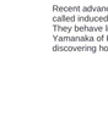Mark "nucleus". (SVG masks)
Listing matches in <instances>:
<instances>
[{"instance_id":"obj_1","label":"nucleus","mask_w":108,"mask_h":122,"mask_svg":"<svg viewBox=\"0 0 108 122\" xmlns=\"http://www.w3.org/2000/svg\"><path fill=\"white\" fill-rule=\"evenodd\" d=\"M53 51H60V53H68V51H90L92 54L97 53L100 50L96 46H62V45H54L52 48Z\"/></svg>"},{"instance_id":"obj_9","label":"nucleus","mask_w":108,"mask_h":122,"mask_svg":"<svg viewBox=\"0 0 108 122\" xmlns=\"http://www.w3.org/2000/svg\"><path fill=\"white\" fill-rule=\"evenodd\" d=\"M103 40L108 42V36H98L97 37V42H103Z\"/></svg>"},{"instance_id":"obj_4","label":"nucleus","mask_w":108,"mask_h":122,"mask_svg":"<svg viewBox=\"0 0 108 122\" xmlns=\"http://www.w3.org/2000/svg\"><path fill=\"white\" fill-rule=\"evenodd\" d=\"M54 12H80V6H59L53 5Z\"/></svg>"},{"instance_id":"obj_7","label":"nucleus","mask_w":108,"mask_h":122,"mask_svg":"<svg viewBox=\"0 0 108 122\" xmlns=\"http://www.w3.org/2000/svg\"><path fill=\"white\" fill-rule=\"evenodd\" d=\"M75 16H54L53 22H75Z\"/></svg>"},{"instance_id":"obj_8","label":"nucleus","mask_w":108,"mask_h":122,"mask_svg":"<svg viewBox=\"0 0 108 122\" xmlns=\"http://www.w3.org/2000/svg\"><path fill=\"white\" fill-rule=\"evenodd\" d=\"M74 28L70 26H58V25H53V30L54 32H59V33H70Z\"/></svg>"},{"instance_id":"obj_3","label":"nucleus","mask_w":108,"mask_h":122,"mask_svg":"<svg viewBox=\"0 0 108 122\" xmlns=\"http://www.w3.org/2000/svg\"><path fill=\"white\" fill-rule=\"evenodd\" d=\"M79 22H107L108 23V16H79Z\"/></svg>"},{"instance_id":"obj_2","label":"nucleus","mask_w":108,"mask_h":122,"mask_svg":"<svg viewBox=\"0 0 108 122\" xmlns=\"http://www.w3.org/2000/svg\"><path fill=\"white\" fill-rule=\"evenodd\" d=\"M54 40L58 42H93L95 38L91 36H82V37H58L53 36Z\"/></svg>"},{"instance_id":"obj_6","label":"nucleus","mask_w":108,"mask_h":122,"mask_svg":"<svg viewBox=\"0 0 108 122\" xmlns=\"http://www.w3.org/2000/svg\"><path fill=\"white\" fill-rule=\"evenodd\" d=\"M82 12H108V6H85Z\"/></svg>"},{"instance_id":"obj_5","label":"nucleus","mask_w":108,"mask_h":122,"mask_svg":"<svg viewBox=\"0 0 108 122\" xmlns=\"http://www.w3.org/2000/svg\"><path fill=\"white\" fill-rule=\"evenodd\" d=\"M74 30H75V32H85V33H88V32H102V30H104V27H102V26H98V27L75 26L74 27Z\"/></svg>"},{"instance_id":"obj_11","label":"nucleus","mask_w":108,"mask_h":122,"mask_svg":"<svg viewBox=\"0 0 108 122\" xmlns=\"http://www.w3.org/2000/svg\"><path fill=\"white\" fill-rule=\"evenodd\" d=\"M104 30H106V32H108V25H107V26L104 27Z\"/></svg>"},{"instance_id":"obj_10","label":"nucleus","mask_w":108,"mask_h":122,"mask_svg":"<svg viewBox=\"0 0 108 122\" xmlns=\"http://www.w3.org/2000/svg\"><path fill=\"white\" fill-rule=\"evenodd\" d=\"M100 51H108V46H103V45H100Z\"/></svg>"}]
</instances>
